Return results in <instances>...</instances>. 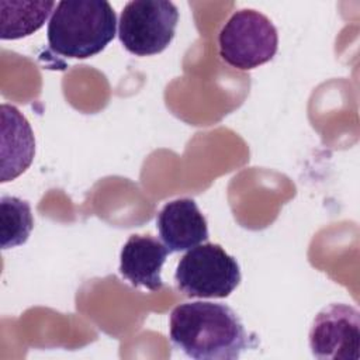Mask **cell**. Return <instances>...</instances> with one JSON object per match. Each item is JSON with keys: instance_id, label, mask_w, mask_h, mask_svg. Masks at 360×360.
Instances as JSON below:
<instances>
[{"instance_id": "obj_4", "label": "cell", "mask_w": 360, "mask_h": 360, "mask_svg": "<svg viewBox=\"0 0 360 360\" xmlns=\"http://www.w3.org/2000/svg\"><path fill=\"white\" fill-rule=\"evenodd\" d=\"M221 58L239 70H250L273 59L278 34L262 13L243 8L233 13L218 35Z\"/></svg>"}, {"instance_id": "obj_6", "label": "cell", "mask_w": 360, "mask_h": 360, "mask_svg": "<svg viewBox=\"0 0 360 360\" xmlns=\"http://www.w3.org/2000/svg\"><path fill=\"white\" fill-rule=\"evenodd\" d=\"M312 356L321 360H359L360 315L347 304L322 308L309 329Z\"/></svg>"}, {"instance_id": "obj_9", "label": "cell", "mask_w": 360, "mask_h": 360, "mask_svg": "<svg viewBox=\"0 0 360 360\" xmlns=\"http://www.w3.org/2000/svg\"><path fill=\"white\" fill-rule=\"evenodd\" d=\"M35 138L27 118L10 104H1V183L14 180L32 163Z\"/></svg>"}, {"instance_id": "obj_5", "label": "cell", "mask_w": 360, "mask_h": 360, "mask_svg": "<svg viewBox=\"0 0 360 360\" xmlns=\"http://www.w3.org/2000/svg\"><path fill=\"white\" fill-rule=\"evenodd\" d=\"M177 7L167 0H135L125 4L118 22V38L136 56L163 52L174 38Z\"/></svg>"}, {"instance_id": "obj_3", "label": "cell", "mask_w": 360, "mask_h": 360, "mask_svg": "<svg viewBox=\"0 0 360 360\" xmlns=\"http://www.w3.org/2000/svg\"><path fill=\"white\" fill-rule=\"evenodd\" d=\"M176 287L190 298H226L240 283L235 257L218 243L197 245L177 263Z\"/></svg>"}, {"instance_id": "obj_10", "label": "cell", "mask_w": 360, "mask_h": 360, "mask_svg": "<svg viewBox=\"0 0 360 360\" xmlns=\"http://www.w3.org/2000/svg\"><path fill=\"white\" fill-rule=\"evenodd\" d=\"M55 7L53 1H0L1 39H18L34 34Z\"/></svg>"}, {"instance_id": "obj_1", "label": "cell", "mask_w": 360, "mask_h": 360, "mask_svg": "<svg viewBox=\"0 0 360 360\" xmlns=\"http://www.w3.org/2000/svg\"><path fill=\"white\" fill-rule=\"evenodd\" d=\"M172 343L195 360H235L252 338L233 309L218 302H184L169 319Z\"/></svg>"}, {"instance_id": "obj_2", "label": "cell", "mask_w": 360, "mask_h": 360, "mask_svg": "<svg viewBox=\"0 0 360 360\" xmlns=\"http://www.w3.org/2000/svg\"><path fill=\"white\" fill-rule=\"evenodd\" d=\"M115 30L117 15L108 1H59L52 11L46 37L52 52L86 59L104 51L114 39Z\"/></svg>"}, {"instance_id": "obj_7", "label": "cell", "mask_w": 360, "mask_h": 360, "mask_svg": "<svg viewBox=\"0 0 360 360\" xmlns=\"http://www.w3.org/2000/svg\"><path fill=\"white\" fill-rule=\"evenodd\" d=\"M156 228L170 253L188 250L208 239L207 219L191 198L166 202L158 214Z\"/></svg>"}, {"instance_id": "obj_11", "label": "cell", "mask_w": 360, "mask_h": 360, "mask_svg": "<svg viewBox=\"0 0 360 360\" xmlns=\"http://www.w3.org/2000/svg\"><path fill=\"white\" fill-rule=\"evenodd\" d=\"M32 228L34 218L30 204L18 197L3 195L0 198L1 249H11L25 243Z\"/></svg>"}, {"instance_id": "obj_8", "label": "cell", "mask_w": 360, "mask_h": 360, "mask_svg": "<svg viewBox=\"0 0 360 360\" xmlns=\"http://www.w3.org/2000/svg\"><path fill=\"white\" fill-rule=\"evenodd\" d=\"M169 249L150 235H131L121 249L120 274L134 287L159 291L163 287L162 267Z\"/></svg>"}]
</instances>
